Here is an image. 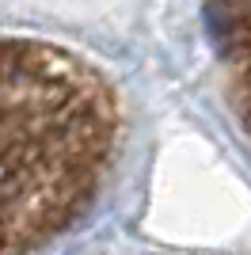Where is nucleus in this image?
<instances>
[{
	"label": "nucleus",
	"mask_w": 251,
	"mask_h": 255,
	"mask_svg": "<svg viewBox=\"0 0 251 255\" xmlns=\"http://www.w3.org/2000/svg\"><path fill=\"white\" fill-rule=\"evenodd\" d=\"M115 141L118 99L95 65L0 34V255L61 233L99 191Z\"/></svg>",
	"instance_id": "obj_1"
},
{
	"label": "nucleus",
	"mask_w": 251,
	"mask_h": 255,
	"mask_svg": "<svg viewBox=\"0 0 251 255\" xmlns=\"http://www.w3.org/2000/svg\"><path fill=\"white\" fill-rule=\"evenodd\" d=\"M206 15L217 50L229 65L236 107L251 126V0H206Z\"/></svg>",
	"instance_id": "obj_2"
}]
</instances>
